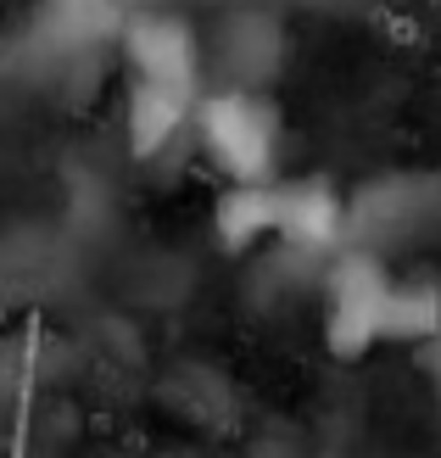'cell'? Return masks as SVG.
I'll return each instance as SVG.
<instances>
[{
  "mask_svg": "<svg viewBox=\"0 0 441 458\" xmlns=\"http://www.w3.org/2000/svg\"><path fill=\"white\" fill-rule=\"evenodd\" d=\"M207 67L235 89H268L285 67V17L268 0H229L213 6V22L201 29Z\"/></svg>",
  "mask_w": 441,
  "mask_h": 458,
  "instance_id": "obj_2",
  "label": "cell"
},
{
  "mask_svg": "<svg viewBox=\"0 0 441 458\" xmlns=\"http://www.w3.org/2000/svg\"><path fill=\"white\" fill-rule=\"evenodd\" d=\"M196 140L229 179H268L280 157V118L263 89H235L224 84L196 101Z\"/></svg>",
  "mask_w": 441,
  "mask_h": 458,
  "instance_id": "obj_1",
  "label": "cell"
},
{
  "mask_svg": "<svg viewBox=\"0 0 441 458\" xmlns=\"http://www.w3.org/2000/svg\"><path fill=\"white\" fill-rule=\"evenodd\" d=\"M118 56L129 62L134 79L146 84H174V89H201L207 73V51H201V29L179 6H146L123 17L118 34Z\"/></svg>",
  "mask_w": 441,
  "mask_h": 458,
  "instance_id": "obj_3",
  "label": "cell"
},
{
  "mask_svg": "<svg viewBox=\"0 0 441 458\" xmlns=\"http://www.w3.org/2000/svg\"><path fill=\"white\" fill-rule=\"evenodd\" d=\"M352 229V208L330 191L308 179V185H274V241L285 246H301V251H330L346 241Z\"/></svg>",
  "mask_w": 441,
  "mask_h": 458,
  "instance_id": "obj_5",
  "label": "cell"
},
{
  "mask_svg": "<svg viewBox=\"0 0 441 458\" xmlns=\"http://www.w3.org/2000/svg\"><path fill=\"white\" fill-rule=\"evenodd\" d=\"M386 335H441V296L430 285H397L391 280Z\"/></svg>",
  "mask_w": 441,
  "mask_h": 458,
  "instance_id": "obj_7",
  "label": "cell"
},
{
  "mask_svg": "<svg viewBox=\"0 0 441 458\" xmlns=\"http://www.w3.org/2000/svg\"><path fill=\"white\" fill-rule=\"evenodd\" d=\"M436 375H441V352H436Z\"/></svg>",
  "mask_w": 441,
  "mask_h": 458,
  "instance_id": "obj_8",
  "label": "cell"
},
{
  "mask_svg": "<svg viewBox=\"0 0 441 458\" xmlns=\"http://www.w3.org/2000/svg\"><path fill=\"white\" fill-rule=\"evenodd\" d=\"M324 318H330V341L335 352H363L369 341L386 335V296H391V274L363 258V251H346L324 268Z\"/></svg>",
  "mask_w": 441,
  "mask_h": 458,
  "instance_id": "obj_4",
  "label": "cell"
},
{
  "mask_svg": "<svg viewBox=\"0 0 441 458\" xmlns=\"http://www.w3.org/2000/svg\"><path fill=\"white\" fill-rule=\"evenodd\" d=\"M196 101L201 89H174V84H146L134 79L129 84V106H123V129H129V151L134 157H151L168 140H179L196 118Z\"/></svg>",
  "mask_w": 441,
  "mask_h": 458,
  "instance_id": "obj_6",
  "label": "cell"
}]
</instances>
